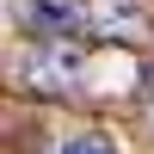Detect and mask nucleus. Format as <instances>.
<instances>
[{
    "instance_id": "obj_3",
    "label": "nucleus",
    "mask_w": 154,
    "mask_h": 154,
    "mask_svg": "<svg viewBox=\"0 0 154 154\" xmlns=\"http://www.w3.org/2000/svg\"><path fill=\"white\" fill-rule=\"evenodd\" d=\"M56 154H117V142H111L105 130H80V136H62Z\"/></svg>"
},
{
    "instance_id": "obj_1",
    "label": "nucleus",
    "mask_w": 154,
    "mask_h": 154,
    "mask_svg": "<svg viewBox=\"0 0 154 154\" xmlns=\"http://www.w3.org/2000/svg\"><path fill=\"white\" fill-rule=\"evenodd\" d=\"M25 25H31L43 43H68L86 25V12L74 6V0H25Z\"/></svg>"
},
{
    "instance_id": "obj_2",
    "label": "nucleus",
    "mask_w": 154,
    "mask_h": 154,
    "mask_svg": "<svg viewBox=\"0 0 154 154\" xmlns=\"http://www.w3.org/2000/svg\"><path fill=\"white\" fill-rule=\"evenodd\" d=\"M19 74H25V80H37L43 93H56V86H68L74 74H80V49H74V43H43L37 56H25Z\"/></svg>"
}]
</instances>
